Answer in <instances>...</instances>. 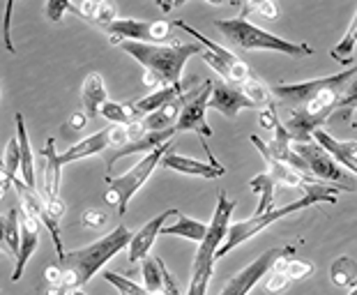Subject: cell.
<instances>
[{"label": "cell", "instance_id": "6da1fadb", "mask_svg": "<svg viewBox=\"0 0 357 295\" xmlns=\"http://www.w3.org/2000/svg\"><path fill=\"white\" fill-rule=\"evenodd\" d=\"M120 49L127 51L136 63L146 67V86L166 88L182 86V70L187 60L196 54H205V47L194 44H141V42H120Z\"/></svg>", "mask_w": 357, "mask_h": 295}, {"label": "cell", "instance_id": "7a4b0ae2", "mask_svg": "<svg viewBox=\"0 0 357 295\" xmlns=\"http://www.w3.org/2000/svg\"><path fill=\"white\" fill-rule=\"evenodd\" d=\"M132 238H134V233L129 231L127 226L120 224L111 233H106L104 238L93 242V245L67 252L63 259L58 261V266L63 268L65 291L83 289L113 256H118L125 247L132 245Z\"/></svg>", "mask_w": 357, "mask_h": 295}, {"label": "cell", "instance_id": "3957f363", "mask_svg": "<svg viewBox=\"0 0 357 295\" xmlns=\"http://www.w3.org/2000/svg\"><path fill=\"white\" fill-rule=\"evenodd\" d=\"M305 196L293 203H288V206H281V208H272L270 213L265 215H258V217H249L245 222H233L231 229H229V236H226L224 245L219 247L217 252V259H222L229 252H233L235 247H240L242 242L252 240L254 236H258L261 231H265L268 226L277 224L279 219H284L288 215L298 213V210H305V208H311L314 203H330L334 206L337 203V194L341 192H348L346 187L341 185H330V183H316V185H305Z\"/></svg>", "mask_w": 357, "mask_h": 295}, {"label": "cell", "instance_id": "277c9868", "mask_svg": "<svg viewBox=\"0 0 357 295\" xmlns=\"http://www.w3.org/2000/svg\"><path fill=\"white\" fill-rule=\"evenodd\" d=\"M215 26L219 33L224 35V40L238 47L242 51H277L284 56H311L314 49L309 44H295L288 40L268 33V30L258 28L254 24H249L247 17H235V19H219L215 21Z\"/></svg>", "mask_w": 357, "mask_h": 295}, {"label": "cell", "instance_id": "5b68a950", "mask_svg": "<svg viewBox=\"0 0 357 295\" xmlns=\"http://www.w3.org/2000/svg\"><path fill=\"white\" fill-rule=\"evenodd\" d=\"M176 148V143H166V146L162 148H157L155 153H150L146 155L143 160L132 166L125 176H120V178H109L106 183H109V192H106V201L111 203V206H116L118 208V215H125L127 213V208H129V201L134 199V194L139 192V189L148 183V178L153 176V171L157 169L159 164H162L164 160V155L169 153V150Z\"/></svg>", "mask_w": 357, "mask_h": 295}, {"label": "cell", "instance_id": "8992f818", "mask_svg": "<svg viewBox=\"0 0 357 295\" xmlns=\"http://www.w3.org/2000/svg\"><path fill=\"white\" fill-rule=\"evenodd\" d=\"M357 77V65L348 67L346 72L332 74V77L314 79V81H302V83H281V86L272 88L275 97H279L281 102L291 104V107H305L307 102L316 100L321 95L328 93H344V88Z\"/></svg>", "mask_w": 357, "mask_h": 295}, {"label": "cell", "instance_id": "52a82bcc", "mask_svg": "<svg viewBox=\"0 0 357 295\" xmlns=\"http://www.w3.org/2000/svg\"><path fill=\"white\" fill-rule=\"evenodd\" d=\"M210 95H212V79L210 81H203L201 86H196L192 90H187L185 95L180 97V118H178V125H176V132H196L201 136V146L203 150L208 153L210 157L212 150L208 146V136H212V127L208 125V102H210Z\"/></svg>", "mask_w": 357, "mask_h": 295}, {"label": "cell", "instance_id": "ba28073f", "mask_svg": "<svg viewBox=\"0 0 357 295\" xmlns=\"http://www.w3.org/2000/svg\"><path fill=\"white\" fill-rule=\"evenodd\" d=\"M293 150L302 157V160H305L309 173L316 180H321V183H330V185H341V187H346L348 192H355L357 189L355 180L348 176V173L341 169V166L334 162L316 141L293 143Z\"/></svg>", "mask_w": 357, "mask_h": 295}, {"label": "cell", "instance_id": "9c48e42d", "mask_svg": "<svg viewBox=\"0 0 357 295\" xmlns=\"http://www.w3.org/2000/svg\"><path fill=\"white\" fill-rule=\"evenodd\" d=\"M111 37V44L120 42H141V44H162L171 40V24L166 21H139V19H116L104 26Z\"/></svg>", "mask_w": 357, "mask_h": 295}, {"label": "cell", "instance_id": "30bf717a", "mask_svg": "<svg viewBox=\"0 0 357 295\" xmlns=\"http://www.w3.org/2000/svg\"><path fill=\"white\" fill-rule=\"evenodd\" d=\"M295 252L293 247H272L265 254H261L254 263H249L247 268H242L238 275L231 277L222 291L217 295H247L268 272L275 268V263L284 256H291Z\"/></svg>", "mask_w": 357, "mask_h": 295}, {"label": "cell", "instance_id": "8fae6325", "mask_svg": "<svg viewBox=\"0 0 357 295\" xmlns=\"http://www.w3.org/2000/svg\"><path fill=\"white\" fill-rule=\"evenodd\" d=\"M208 109L219 111L226 118H238L242 109H258L249 97L242 93L238 86H231L224 79H212V95L208 102Z\"/></svg>", "mask_w": 357, "mask_h": 295}, {"label": "cell", "instance_id": "7c38bea8", "mask_svg": "<svg viewBox=\"0 0 357 295\" xmlns=\"http://www.w3.org/2000/svg\"><path fill=\"white\" fill-rule=\"evenodd\" d=\"M178 28H182L185 33H189L192 37H196L199 40V44H203L205 47V54H203V63L205 65H210L212 70H215L219 77L226 79V81H231V72H233V67L240 63V58L233 54V51H229L226 47H222V44H215V42H210L208 37L201 35L199 30L192 28L189 24H185V21H173Z\"/></svg>", "mask_w": 357, "mask_h": 295}, {"label": "cell", "instance_id": "4fadbf2b", "mask_svg": "<svg viewBox=\"0 0 357 295\" xmlns=\"http://www.w3.org/2000/svg\"><path fill=\"white\" fill-rule=\"evenodd\" d=\"M173 215H178V210H176V208L164 210V213H159L157 217H153L148 224H143L141 229L134 233L132 245L127 247V249H129V254H127V261H129V263H139V261H143V259H148L150 247L155 245L157 236L162 233V229L166 226V222H169V217H173Z\"/></svg>", "mask_w": 357, "mask_h": 295}, {"label": "cell", "instance_id": "5bb4252c", "mask_svg": "<svg viewBox=\"0 0 357 295\" xmlns=\"http://www.w3.org/2000/svg\"><path fill=\"white\" fill-rule=\"evenodd\" d=\"M173 134H178L176 130H166V132H148L143 139L139 141H132V143H127V146L123 148H118V150H111V153H106V169H109V176H111V171H113V164H116L118 160H123V157H129V155H139V153H155L157 148H162L166 146L171 139H173ZM106 176V178H109Z\"/></svg>", "mask_w": 357, "mask_h": 295}, {"label": "cell", "instance_id": "9a60e30c", "mask_svg": "<svg viewBox=\"0 0 357 295\" xmlns=\"http://www.w3.org/2000/svg\"><path fill=\"white\" fill-rule=\"evenodd\" d=\"M164 169H171L176 173H185V176H196V178H205V180H215L226 176V169L222 164H205L199 160H189V157H182L176 153V148L169 150L162 160Z\"/></svg>", "mask_w": 357, "mask_h": 295}, {"label": "cell", "instance_id": "2e32d148", "mask_svg": "<svg viewBox=\"0 0 357 295\" xmlns=\"http://www.w3.org/2000/svg\"><path fill=\"white\" fill-rule=\"evenodd\" d=\"M21 224H24V236H21V252H19V259L14 263V270H12V282H19L21 275L28 266L30 256L35 254L37 245H40V231H42V224L40 219L33 217L30 213H24L21 210Z\"/></svg>", "mask_w": 357, "mask_h": 295}, {"label": "cell", "instance_id": "e0dca14e", "mask_svg": "<svg viewBox=\"0 0 357 295\" xmlns=\"http://www.w3.org/2000/svg\"><path fill=\"white\" fill-rule=\"evenodd\" d=\"M314 141L339 166H344V169L357 173V141H337L334 136H330L328 132H325L323 127L314 132Z\"/></svg>", "mask_w": 357, "mask_h": 295}, {"label": "cell", "instance_id": "ac0fdd59", "mask_svg": "<svg viewBox=\"0 0 357 295\" xmlns=\"http://www.w3.org/2000/svg\"><path fill=\"white\" fill-rule=\"evenodd\" d=\"M42 157V176H44V199H60V180H63V164H60V155L56 153V141L49 139L47 146L40 150Z\"/></svg>", "mask_w": 357, "mask_h": 295}, {"label": "cell", "instance_id": "d6986e66", "mask_svg": "<svg viewBox=\"0 0 357 295\" xmlns=\"http://www.w3.org/2000/svg\"><path fill=\"white\" fill-rule=\"evenodd\" d=\"M182 95H185V86H166V88L153 90L150 95H146V97H141V100L132 102L129 107H132L136 118L143 120L146 116H150V113L159 111L162 107H166L169 102L178 100V97H182Z\"/></svg>", "mask_w": 357, "mask_h": 295}, {"label": "cell", "instance_id": "ffe728a7", "mask_svg": "<svg viewBox=\"0 0 357 295\" xmlns=\"http://www.w3.org/2000/svg\"><path fill=\"white\" fill-rule=\"evenodd\" d=\"M81 102H83V109H86L88 118H97L100 111L106 102H109V93H106V83L102 74H88L86 81L81 86Z\"/></svg>", "mask_w": 357, "mask_h": 295}, {"label": "cell", "instance_id": "44dd1931", "mask_svg": "<svg viewBox=\"0 0 357 295\" xmlns=\"http://www.w3.org/2000/svg\"><path fill=\"white\" fill-rule=\"evenodd\" d=\"M261 155H263L265 164H268V173L277 180V185H284V187H305V185L321 183V180H316V178H311V176H305V173L291 169L288 164L275 160V157H270L268 153H265V150H261Z\"/></svg>", "mask_w": 357, "mask_h": 295}, {"label": "cell", "instance_id": "7402d4cb", "mask_svg": "<svg viewBox=\"0 0 357 295\" xmlns=\"http://www.w3.org/2000/svg\"><path fill=\"white\" fill-rule=\"evenodd\" d=\"M178 222L176 224H166L162 229V236H178V238H185V240H192L196 245L208 238V231H210V224H203L199 219L194 217H187L178 213Z\"/></svg>", "mask_w": 357, "mask_h": 295}, {"label": "cell", "instance_id": "603a6c76", "mask_svg": "<svg viewBox=\"0 0 357 295\" xmlns=\"http://www.w3.org/2000/svg\"><path fill=\"white\" fill-rule=\"evenodd\" d=\"M14 123H17V136L21 143V180H24L30 189H35V183H37L35 180V157H33V148H30L24 116L17 113V116H14Z\"/></svg>", "mask_w": 357, "mask_h": 295}, {"label": "cell", "instance_id": "cb8c5ba5", "mask_svg": "<svg viewBox=\"0 0 357 295\" xmlns=\"http://www.w3.org/2000/svg\"><path fill=\"white\" fill-rule=\"evenodd\" d=\"M180 97L178 100L169 102L166 107H162L159 111L150 113V116L143 118V125H146L148 132H166V130H176L178 125V118H180Z\"/></svg>", "mask_w": 357, "mask_h": 295}, {"label": "cell", "instance_id": "d4e9b609", "mask_svg": "<svg viewBox=\"0 0 357 295\" xmlns=\"http://www.w3.org/2000/svg\"><path fill=\"white\" fill-rule=\"evenodd\" d=\"M21 236H24V224H21L19 208H12L3 217V245L14 259H19L21 252Z\"/></svg>", "mask_w": 357, "mask_h": 295}, {"label": "cell", "instance_id": "484cf974", "mask_svg": "<svg viewBox=\"0 0 357 295\" xmlns=\"http://www.w3.org/2000/svg\"><path fill=\"white\" fill-rule=\"evenodd\" d=\"M249 187H252L254 192L261 196V199H258V208H256L254 217L270 213V210H272V201H275L277 180L272 178L270 173H258V176H254L252 180H249Z\"/></svg>", "mask_w": 357, "mask_h": 295}, {"label": "cell", "instance_id": "4316f807", "mask_svg": "<svg viewBox=\"0 0 357 295\" xmlns=\"http://www.w3.org/2000/svg\"><path fill=\"white\" fill-rule=\"evenodd\" d=\"M19 171H21V143L19 136H14V139L7 141L3 153V192L14 187V180H17Z\"/></svg>", "mask_w": 357, "mask_h": 295}, {"label": "cell", "instance_id": "83f0119b", "mask_svg": "<svg viewBox=\"0 0 357 295\" xmlns=\"http://www.w3.org/2000/svg\"><path fill=\"white\" fill-rule=\"evenodd\" d=\"M242 93H245L249 100H252L258 109H268L272 107V100H275V93H272V88H268L261 79H249L247 83H242L238 86Z\"/></svg>", "mask_w": 357, "mask_h": 295}, {"label": "cell", "instance_id": "f1b7e54d", "mask_svg": "<svg viewBox=\"0 0 357 295\" xmlns=\"http://www.w3.org/2000/svg\"><path fill=\"white\" fill-rule=\"evenodd\" d=\"M330 277L334 286H353L357 284V268L355 263L348 259V256H339L337 261L332 263L330 268Z\"/></svg>", "mask_w": 357, "mask_h": 295}, {"label": "cell", "instance_id": "f546056e", "mask_svg": "<svg viewBox=\"0 0 357 295\" xmlns=\"http://www.w3.org/2000/svg\"><path fill=\"white\" fill-rule=\"evenodd\" d=\"M355 44H357V12H355V17L351 21V26H348V30H346V35L341 37V42L330 51V56L337 60V63L348 65V63H351V58H353Z\"/></svg>", "mask_w": 357, "mask_h": 295}, {"label": "cell", "instance_id": "4dcf8cb0", "mask_svg": "<svg viewBox=\"0 0 357 295\" xmlns=\"http://www.w3.org/2000/svg\"><path fill=\"white\" fill-rule=\"evenodd\" d=\"M100 116H104L106 120H111L113 125H125V127L139 120L134 116V111H132L129 104H118V102H111V100L102 107Z\"/></svg>", "mask_w": 357, "mask_h": 295}, {"label": "cell", "instance_id": "1f68e13d", "mask_svg": "<svg viewBox=\"0 0 357 295\" xmlns=\"http://www.w3.org/2000/svg\"><path fill=\"white\" fill-rule=\"evenodd\" d=\"M275 270L279 272H286L288 277H291V282L293 279H307L314 275V263H309V261H288L286 256L284 259H279L275 263Z\"/></svg>", "mask_w": 357, "mask_h": 295}, {"label": "cell", "instance_id": "d6a6232c", "mask_svg": "<svg viewBox=\"0 0 357 295\" xmlns=\"http://www.w3.org/2000/svg\"><path fill=\"white\" fill-rule=\"evenodd\" d=\"M102 277H104L111 286H116L120 295H150V293L146 291V286L134 284L132 279H127V277H123V275H118V272H104Z\"/></svg>", "mask_w": 357, "mask_h": 295}, {"label": "cell", "instance_id": "836d02e7", "mask_svg": "<svg viewBox=\"0 0 357 295\" xmlns=\"http://www.w3.org/2000/svg\"><path fill=\"white\" fill-rule=\"evenodd\" d=\"M355 109H357V77L344 88V93H341L339 102H337V111L334 113H341L344 118H348L351 111H355Z\"/></svg>", "mask_w": 357, "mask_h": 295}, {"label": "cell", "instance_id": "e575fe53", "mask_svg": "<svg viewBox=\"0 0 357 295\" xmlns=\"http://www.w3.org/2000/svg\"><path fill=\"white\" fill-rule=\"evenodd\" d=\"M288 286H291V277H288L286 272H279V270L272 268L270 277L265 279V291L272 293V295H277V293H284Z\"/></svg>", "mask_w": 357, "mask_h": 295}, {"label": "cell", "instance_id": "d590c367", "mask_svg": "<svg viewBox=\"0 0 357 295\" xmlns=\"http://www.w3.org/2000/svg\"><path fill=\"white\" fill-rule=\"evenodd\" d=\"M210 277H212V272L192 270V284H189V293L187 295H205V291H208V284H210Z\"/></svg>", "mask_w": 357, "mask_h": 295}, {"label": "cell", "instance_id": "8d00e7d4", "mask_svg": "<svg viewBox=\"0 0 357 295\" xmlns=\"http://www.w3.org/2000/svg\"><path fill=\"white\" fill-rule=\"evenodd\" d=\"M249 12H258L265 19H277V5L275 3H252V5H242V17H247Z\"/></svg>", "mask_w": 357, "mask_h": 295}, {"label": "cell", "instance_id": "74e56055", "mask_svg": "<svg viewBox=\"0 0 357 295\" xmlns=\"http://www.w3.org/2000/svg\"><path fill=\"white\" fill-rule=\"evenodd\" d=\"M70 10H72L70 0H63V3H60V0H49L47 7H44V12H47V17L51 21H60V19H63V14L70 12Z\"/></svg>", "mask_w": 357, "mask_h": 295}, {"label": "cell", "instance_id": "f35d334b", "mask_svg": "<svg viewBox=\"0 0 357 295\" xmlns=\"http://www.w3.org/2000/svg\"><path fill=\"white\" fill-rule=\"evenodd\" d=\"M81 222L86 226H90V229H102L104 222H106V215L100 213V210H86L81 217Z\"/></svg>", "mask_w": 357, "mask_h": 295}, {"label": "cell", "instance_id": "ab89813d", "mask_svg": "<svg viewBox=\"0 0 357 295\" xmlns=\"http://www.w3.org/2000/svg\"><path fill=\"white\" fill-rule=\"evenodd\" d=\"M12 10L14 5L7 3V10H5V26H3V42L10 54H14V44H12V35H10V24H12Z\"/></svg>", "mask_w": 357, "mask_h": 295}, {"label": "cell", "instance_id": "60d3db41", "mask_svg": "<svg viewBox=\"0 0 357 295\" xmlns=\"http://www.w3.org/2000/svg\"><path fill=\"white\" fill-rule=\"evenodd\" d=\"M279 125V118L275 113V104L268 109H261V127H265V130H277Z\"/></svg>", "mask_w": 357, "mask_h": 295}, {"label": "cell", "instance_id": "b9f144b4", "mask_svg": "<svg viewBox=\"0 0 357 295\" xmlns=\"http://www.w3.org/2000/svg\"><path fill=\"white\" fill-rule=\"evenodd\" d=\"M44 279L49 282V286H63V268L60 266H49L44 270ZM65 289V286H63Z\"/></svg>", "mask_w": 357, "mask_h": 295}, {"label": "cell", "instance_id": "7bdbcfd3", "mask_svg": "<svg viewBox=\"0 0 357 295\" xmlns=\"http://www.w3.org/2000/svg\"><path fill=\"white\" fill-rule=\"evenodd\" d=\"M86 116H81V113H77V116L72 118V127L74 130H83V127H86Z\"/></svg>", "mask_w": 357, "mask_h": 295}]
</instances>
